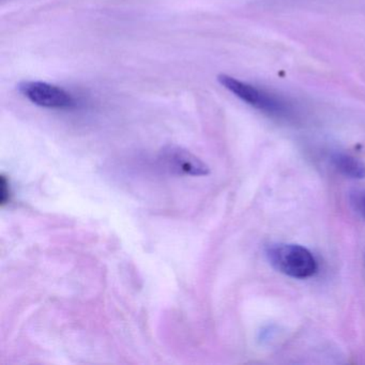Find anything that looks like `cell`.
Returning a JSON list of instances; mask_svg holds the SVG:
<instances>
[{
  "instance_id": "cell-1",
  "label": "cell",
  "mask_w": 365,
  "mask_h": 365,
  "mask_svg": "<svg viewBox=\"0 0 365 365\" xmlns=\"http://www.w3.org/2000/svg\"><path fill=\"white\" fill-rule=\"evenodd\" d=\"M266 256L275 270L294 279H307L317 272V262L313 254L299 245L275 243L268 245Z\"/></svg>"
},
{
  "instance_id": "cell-2",
  "label": "cell",
  "mask_w": 365,
  "mask_h": 365,
  "mask_svg": "<svg viewBox=\"0 0 365 365\" xmlns=\"http://www.w3.org/2000/svg\"><path fill=\"white\" fill-rule=\"evenodd\" d=\"M217 81L228 91L256 110L274 117H286L290 114V106L282 98L277 97L264 89L257 88L249 83L237 80L232 76L221 74Z\"/></svg>"
},
{
  "instance_id": "cell-3",
  "label": "cell",
  "mask_w": 365,
  "mask_h": 365,
  "mask_svg": "<svg viewBox=\"0 0 365 365\" xmlns=\"http://www.w3.org/2000/svg\"><path fill=\"white\" fill-rule=\"evenodd\" d=\"M19 91L27 100L36 106L46 108H69L76 103L74 98L61 87L39 82L27 81L19 85Z\"/></svg>"
},
{
  "instance_id": "cell-4",
  "label": "cell",
  "mask_w": 365,
  "mask_h": 365,
  "mask_svg": "<svg viewBox=\"0 0 365 365\" xmlns=\"http://www.w3.org/2000/svg\"><path fill=\"white\" fill-rule=\"evenodd\" d=\"M162 160L170 170L189 176H208L210 168L200 158L187 149L178 146H168L162 151Z\"/></svg>"
},
{
  "instance_id": "cell-5",
  "label": "cell",
  "mask_w": 365,
  "mask_h": 365,
  "mask_svg": "<svg viewBox=\"0 0 365 365\" xmlns=\"http://www.w3.org/2000/svg\"><path fill=\"white\" fill-rule=\"evenodd\" d=\"M331 162L347 178L361 180L365 178V164L356 158L344 153H335L331 155Z\"/></svg>"
},
{
  "instance_id": "cell-6",
  "label": "cell",
  "mask_w": 365,
  "mask_h": 365,
  "mask_svg": "<svg viewBox=\"0 0 365 365\" xmlns=\"http://www.w3.org/2000/svg\"><path fill=\"white\" fill-rule=\"evenodd\" d=\"M349 202L354 211L365 219V191L354 190L349 194Z\"/></svg>"
},
{
  "instance_id": "cell-7",
  "label": "cell",
  "mask_w": 365,
  "mask_h": 365,
  "mask_svg": "<svg viewBox=\"0 0 365 365\" xmlns=\"http://www.w3.org/2000/svg\"><path fill=\"white\" fill-rule=\"evenodd\" d=\"M9 185H8L7 180H6L5 177L3 176V178H1V197H0L1 204H6V202L9 200Z\"/></svg>"
}]
</instances>
